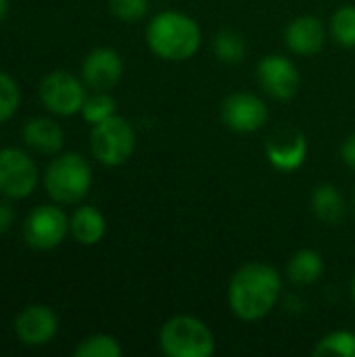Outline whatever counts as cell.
<instances>
[{"mask_svg":"<svg viewBox=\"0 0 355 357\" xmlns=\"http://www.w3.org/2000/svg\"><path fill=\"white\" fill-rule=\"evenodd\" d=\"M266 157L278 172H295L305 163L308 138L293 126L276 128L266 142Z\"/></svg>","mask_w":355,"mask_h":357,"instance_id":"obj_11","label":"cell"},{"mask_svg":"<svg viewBox=\"0 0 355 357\" xmlns=\"http://www.w3.org/2000/svg\"><path fill=\"white\" fill-rule=\"evenodd\" d=\"M69 234V218L56 205H38L23 222V238L36 251L59 247Z\"/></svg>","mask_w":355,"mask_h":357,"instance_id":"obj_7","label":"cell"},{"mask_svg":"<svg viewBox=\"0 0 355 357\" xmlns=\"http://www.w3.org/2000/svg\"><path fill=\"white\" fill-rule=\"evenodd\" d=\"M40 100L50 113L61 117H71L82 111L86 100V90L82 79H77L73 73L56 69L50 71L40 82Z\"/></svg>","mask_w":355,"mask_h":357,"instance_id":"obj_8","label":"cell"},{"mask_svg":"<svg viewBox=\"0 0 355 357\" xmlns=\"http://www.w3.org/2000/svg\"><path fill=\"white\" fill-rule=\"evenodd\" d=\"M15 224V209L8 203H0V234L8 232L10 226Z\"/></svg>","mask_w":355,"mask_h":357,"instance_id":"obj_27","label":"cell"},{"mask_svg":"<svg viewBox=\"0 0 355 357\" xmlns=\"http://www.w3.org/2000/svg\"><path fill=\"white\" fill-rule=\"evenodd\" d=\"M316 357H355V333L352 331H333L324 335L316 347Z\"/></svg>","mask_w":355,"mask_h":357,"instance_id":"obj_20","label":"cell"},{"mask_svg":"<svg viewBox=\"0 0 355 357\" xmlns=\"http://www.w3.org/2000/svg\"><path fill=\"white\" fill-rule=\"evenodd\" d=\"M213 54L222 61V63H241L247 56V42L245 38L234 31V29H222L216 33L213 42H211Z\"/></svg>","mask_w":355,"mask_h":357,"instance_id":"obj_19","label":"cell"},{"mask_svg":"<svg viewBox=\"0 0 355 357\" xmlns=\"http://www.w3.org/2000/svg\"><path fill=\"white\" fill-rule=\"evenodd\" d=\"M21 105V90L15 77L0 69V123L8 121Z\"/></svg>","mask_w":355,"mask_h":357,"instance_id":"obj_24","label":"cell"},{"mask_svg":"<svg viewBox=\"0 0 355 357\" xmlns=\"http://www.w3.org/2000/svg\"><path fill=\"white\" fill-rule=\"evenodd\" d=\"M146 46L161 61L180 63L188 61L201 48L199 23L180 10H161L146 25Z\"/></svg>","mask_w":355,"mask_h":357,"instance_id":"obj_2","label":"cell"},{"mask_svg":"<svg viewBox=\"0 0 355 357\" xmlns=\"http://www.w3.org/2000/svg\"><path fill=\"white\" fill-rule=\"evenodd\" d=\"M109 10L115 19L132 23L146 15L149 0H109Z\"/></svg>","mask_w":355,"mask_h":357,"instance_id":"obj_25","label":"cell"},{"mask_svg":"<svg viewBox=\"0 0 355 357\" xmlns=\"http://www.w3.org/2000/svg\"><path fill=\"white\" fill-rule=\"evenodd\" d=\"M92 186V167L80 153H63L54 157L44 172V188L59 205L80 203Z\"/></svg>","mask_w":355,"mask_h":357,"instance_id":"obj_3","label":"cell"},{"mask_svg":"<svg viewBox=\"0 0 355 357\" xmlns=\"http://www.w3.org/2000/svg\"><path fill=\"white\" fill-rule=\"evenodd\" d=\"M80 115L84 117L86 123L96 126V123H100V121L115 115V98L111 94H107V92L94 90V94L86 96Z\"/></svg>","mask_w":355,"mask_h":357,"instance_id":"obj_23","label":"cell"},{"mask_svg":"<svg viewBox=\"0 0 355 357\" xmlns=\"http://www.w3.org/2000/svg\"><path fill=\"white\" fill-rule=\"evenodd\" d=\"M121 75H123V61L117 50L107 46L90 50L82 63V79L92 90L107 92L121 82Z\"/></svg>","mask_w":355,"mask_h":357,"instance_id":"obj_12","label":"cell"},{"mask_svg":"<svg viewBox=\"0 0 355 357\" xmlns=\"http://www.w3.org/2000/svg\"><path fill=\"white\" fill-rule=\"evenodd\" d=\"M312 211L316 220H320L326 226H337L345 218V199L341 190L335 184H320L314 188L312 199H310Z\"/></svg>","mask_w":355,"mask_h":357,"instance_id":"obj_17","label":"cell"},{"mask_svg":"<svg viewBox=\"0 0 355 357\" xmlns=\"http://www.w3.org/2000/svg\"><path fill=\"white\" fill-rule=\"evenodd\" d=\"M220 113H222L224 126L236 134L259 132L270 119L266 100H262L257 94H251V92L228 94L222 102Z\"/></svg>","mask_w":355,"mask_h":357,"instance_id":"obj_9","label":"cell"},{"mask_svg":"<svg viewBox=\"0 0 355 357\" xmlns=\"http://www.w3.org/2000/svg\"><path fill=\"white\" fill-rule=\"evenodd\" d=\"M331 36L343 48H355V4L339 6L328 23Z\"/></svg>","mask_w":355,"mask_h":357,"instance_id":"obj_21","label":"cell"},{"mask_svg":"<svg viewBox=\"0 0 355 357\" xmlns=\"http://www.w3.org/2000/svg\"><path fill=\"white\" fill-rule=\"evenodd\" d=\"M159 349L167 357H211L216 351V339L201 318L178 314L163 322L159 331Z\"/></svg>","mask_w":355,"mask_h":357,"instance_id":"obj_4","label":"cell"},{"mask_svg":"<svg viewBox=\"0 0 355 357\" xmlns=\"http://www.w3.org/2000/svg\"><path fill=\"white\" fill-rule=\"evenodd\" d=\"M324 272V259L316 249H299L287 264V276L293 284H314Z\"/></svg>","mask_w":355,"mask_h":357,"instance_id":"obj_18","label":"cell"},{"mask_svg":"<svg viewBox=\"0 0 355 357\" xmlns=\"http://www.w3.org/2000/svg\"><path fill=\"white\" fill-rule=\"evenodd\" d=\"M341 159L347 167L355 169V132L349 134L341 144Z\"/></svg>","mask_w":355,"mask_h":357,"instance_id":"obj_26","label":"cell"},{"mask_svg":"<svg viewBox=\"0 0 355 357\" xmlns=\"http://www.w3.org/2000/svg\"><path fill=\"white\" fill-rule=\"evenodd\" d=\"M257 82L266 94L276 100H291L301 86V75L285 54H266L257 63Z\"/></svg>","mask_w":355,"mask_h":357,"instance_id":"obj_10","label":"cell"},{"mask_svg":"<svg viewBox=\"0 0 355 357\" xmlns=\"http://www.w3.org/2000/svg\"><path fill=\"white\" fill-rule=\"evenodd\" d=\"M354 207H355V190H354Z\"/></svg>","mask_w":355,"mask_h":357,"instance_id":"obj_30","label":"cell"},{"mask_svg":"<svg viewBox=\"0 0 355 357\" xmlns=\"http://www.w3.org/2000/svg\"><path fill=\"white\" fill-rule=\"evenodd\" d=\"M59 318L48 305H29L15 318V335L27 347H42L54 339Z\"/></svg>","mask_w":355,"mask_h":357,"instance_id":"obj_13","label":"cell"},{"mask_svg":"<svg viewBox=\"0 0 355 357\" xmlns=\"http://www.w3.org/2000/svg\"><path fill=\"white\" fill-rule=\"evenodd\" d=\"M8 0H0V23L8 17Z\"/></svg>","mask_w":355,"mask_h":357,"instance_id":"obj_28","label":"cell"},{"mask_svg":"<svg viewBox=\"0 0 355 357\" xmlns=\"http://www.w3.org/2000/svg\"><path fill=\"white\" fill-rule=\"evenodd\" d=\"M105 232H107V220L92 205L77 207L69 218V234L77 245L94 247L105 238Z\"/></svg>","mask_w":355,"mask_h":357,"instance_id":"obj_16","label":"cell"},{"mask_svg":"<svg viewBox=\"0 0 355 357\" xmlns=\"http://www.w3.org/2000/svg\"><path fill=\"white\" fill-rule=\"evenodd\" d=\"M123 349L119 341L111 335L96 333L80 341V345L73 349L75 357H121Z\"/></svg>","mask_w":355,"mask_h":357,"instance_id":"obj_22","label":"cell"},{"mask_svg":"<svg viewBox=\"0 0 355 357\" xmlns=\"http://www.w3.org/2000/svg\"><path fill=\"white\" fill-rule=\"evenodd\" d=\"M21 138L29 151L38 155H46V157L59 155L65 144L63 128L50 117H31L21 128Z\"/></svg>","mask_w":355,"mask_h":357,"instance_id":"obj_15","label":"cell"},{"mask_svg":"<svg viewBox=\"0 0 355 357\" xmlns=\"http://www.w3.org/2000/svg\"><path fill=\"white\" fill-rule=\"evenodd\" d=\"M282 295V278L264 261L241 266L228 282V307L241 322L264 320Z\"/></svg>","mask_w":355,"mask_h":357,"instance_id":"obj_1","label":"cell"},{"mask_svg":"<svg viewBox=\"0 0 355 357\" xmlns=\"http://www.w3.org/2000/svg\"><path fill=\"white\" fill-rule=\"evenodd\" d=\"M40 182L36 161L23 149H0V195L6 199H27Z\"/></svg>","mask_w":355,"mask_h":357,"instance_id":"obj_6","label":"cell"},{"mask_svg":"<svg viewBox=\"0 0 355 357\" xmlns=\"http://www.w3.org/2000/svg\"><path fill=\"white\" fill-rule=\"evenodd\" d=\"M134 149H136V132L126 117L113 115L92 126L90 151L98 163L107 167H119L132 157Z\"/></svg>","mask_w":355,"mask_h":357,"instance_id":"obj_5","label":"cell"},{"mask_svg":"<svg viewBox=\"0 0 355 357\" xmlns=\"http://www.w3.org/2000/svg\"><path fill=\"white\" fill-rule=\"evenodd\" d=\"M352 297H354V301H355V276H354V280H352Z\"/></svg>","mask_w":355,"mask_h":357,"instance_id":"obj_29","label":"cell"},{"mask_svg":"<svg viewBox=\"0 0 355 357\" xmlns=\"http://www.w3.org/2000/svg\"><path fill=\"white\" fill-rule=\"evenodd\" d=\"M285 44L299 56H314L326 44V25L314 15L295 17L285 29Z\"/></svg>","mask_w":355,"mask_h":357,"instance_id":"obj_14","label":"cell"}]
</instances>
